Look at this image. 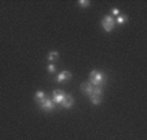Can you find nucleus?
Instances as JSON below:
<instances>
[{"label": "nucleus", "instance_id": "obj_3", "mask_svg": "<svg viewBox=\"0 0 147 140\" xmlns=\"http://www.w3.org/2000/svg\"><path fill=\"white\" fill-rule=\"evenodd\" d=\"M102 96H103V87L102 86H98V87H94L91 95H90V101L94 105H99L102 102Z\"/></svg>", "mask_w": 147, "mask_h": 140}, {"label": "nucleus", "instance_id": "obj_9", "mask_svg": "<svg viewBox=\"0 0 147 140\" xmlns=\"http://www.w3.org/2000/svg\"><path fill=\"white\" fill-rule=\"evenodd\" d=\"M46 97H47V96H46V93L43 92V91H36L35 95H34V100H35L36 104H40V102L43 101Z\"/></svg>", "mask_w": 147, "mask_h": 140}, {"label": "nucleus", "instance_id": "obj_11", "mask_svg": "<svg viewBox=\"0 0 147 140\" xmlns=\"http://www.w3.org/2000/svg\"><path fill=\"white\" fill-rule=\"evenodd\" d=\"M116 21L119 25H122V23H125V22L128 21V16H126V14H120V16H117Z\"/></svg>", "mask_w": 147, "mask_h": 140}, {"label": "nucleus", "instance_id": "obj_12", "mask_svg": "<svg viewBox=\"0 0 147 140\" xmlns=\"http://www.w3.org/2000/svg\"><path fill=\"white\" fill-rule=\"evenodd\" d=\"M78 5H80L81 8H87V7H90V1L89 0H80V1H78Z\"/></svg>", "mask_w": 147, "mask_h": 140}, {"label": "nucleus", "instance_id": "obj_7", "mask_svg": "<svg viewBox=\"0 0 147 140\" xmlns=\"http://www.w3.org/2000/svg\"><path fill=\"white\" fill-rule=\"evenodd\" d=\"M70 78H72V73H70V72H61L60 74L56 77L55 80L57 83H64V82L70 80Z\"/></svg>", "mask_w": 147, "mask_h": 140}, {"label": "nucleus", "instance_id": "obj_2", "mask_svg": "<svg viewBox=\"0 0 147 140\" xmlns=\"http://www.w3.org/2000/svg\"><path fill=\"white\" fill-rule=\"evenodd\" d=\"M102 27L106 33H111L115 27H116V19L112 16H104L102 19Z\"/></svg>", "mask_w": 147, "mask_h": 140}, {"label": "nucleus", "instance_id": "obj_1", "mask_svg": "<svg viewBox=\"0 0 147 140\" xmlns=\"http://www.w3.org/2000/svg\"><path fill=\"white\" fill-rule=\"evenodd\" d=\"M89 83H91L94 87L98 86H102L106 83V75L103 74L102 72H98V70H92L89 75Z\"/></svg>", "mask_w": 147, "mask_h": 140}, {"label": "nucleus", "instance_id": "obj_6", "mask_svg": "<svg viewBox=\"0 0 147 140\" xmlns=\"http://www.w3.org/2000/svg\"><path fill=\"white\" fill-rule=\"evenodd\" d=\"M80 88H81V92H82L83 95L90 96L91 92H92V90H94V86H92L91 83H89V82H83V83H81Z\"/></svg>", "mask_w": 147, "mask_h": 140}, {"label": "nucleus", "instance_id": "obj_14", "mask_svg": "<svg viewBox=\"0 0 147 140\" xmlns=\"http://www.w3.org/2000/svg\"><path fill=\"white\" fill-rule=\"evenodd\" d=\"M112 17H115V16H120V9H117V8H113V9H112Z\"/></svg>", "mask_w": 147, "mask_h": 140}, {"label": "nucleus", "instance_id": "obj_13", "mask_svg": "<svg viewBox=\"0 0 147 140\" xmlns=\"http://www.w3.org/2000/svg\"><path fill=\"white\" fill-rule=\"evenodd\" d=\"M47 72L50 73V74H52V73H55V72H56V66H55V64H50V65L47 66Z\"/></svg>", "mask_w": 147, "mask_h": 140}, {"label": "nucleus", "instance_id": "obj_8", "mask_svg": "<svg viewBox=\"0 0 147 140\" xmlns=\"http://www.w3.org/2000/svg\"><path fill=\"white\" fill-rule=\"evenodd\" d=\"M74 104V99L72 97V95H69V93H65V97L64 100H63V102H61V107L65 108V109H69L72 105Z\"/></svg>", "mask_w": 147, "mask_h": 140}, {"label": "nucleus", "instance_id": "obj_10", "mask_svg": "<svg viewBox=\"0 0 147 140\" xmlns=\"http://www.w3.org/2000/svg\"><path fill=\"white\" fill-rule=\"evenodd\" d=\"M47 58H48V61H51V62H55V61L59 60V52H56V51H52V52L48 53Z\"/></svg>", "mask_w": 147, "mask_h": 140}, {"label": "nucleus", "instance_id": "obj_5", "mask_svg": "<svg viewBox=\"0 0 147 140\" xmlns=\"http://www.w3.org/2000/svg\"><path fill=\"white\" fill-rule=\"evenodd\" d=\"M65 97V93L64 91L61 90H55L52 93V101L55 102V104H61L63 102V100H64Z\"/></svg>", "mask_w": 147, "mask_h": 140}, {"label": "nucleus", "instance_id": "obj_4", "mask_svg": "<svg viewBox=\"0 0 147 140\" xmlns=\"http://www.w3.org/2000/svg\"><path fill=\"white\" fill-rule=\"evenodd\" d=\"M38 107L40 108L42 110H45V112H51V110L55 109V102L52 101V99L46 97V99L43 100L40 104H38Z\"/></svg>", "mask_w": 147, "mask_h": 140}]
</instances>
